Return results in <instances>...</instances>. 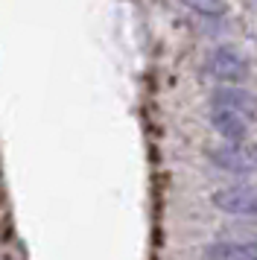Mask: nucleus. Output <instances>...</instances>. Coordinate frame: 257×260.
<instances>
[{
	"instance_id": "nucleus-1",
	"label": "nucleus",
	"mask_w": 257,
	"mask_h": 260,
	"mask_svg": "<svg viewBox=\"0 0 257 260\" xmlns=\"http://www.w3.org/2000/svg\"><path fill=\"white\" fill-rule=\"evenodd\" d=\"M210 164L231 176H257V146L251 143H222L208 149Z\"/></svg>"
},
{
	"instance_id": "nucleus-2",
	"label": "nucleus",
	"mask_w": 257,
	"mask_h": 260,
	"mask_svg": "<svg viewBox=\"0 0 257 260\" xmlns=\"http://www.w3.org/2000/svg\"><path fill=\"white\" fill-rule=\"evenodd\" d=\"M205 71L225 85H240L248 76V59L231 44H219L205 56Z\"/></svg>"
},
{
	"instance_id": "nucleus-3",
	"label": "nucleus",
	"mask_w": 257,
	"mask_h": 260,
	"mask_svg": "<svg viewBox=\"0 0 257 260\" xmlns=\"http://www.w3.org/2000/svg\"><path fill=\"white\" fill-rule=\"evenodd\" d=\"M210 205L231 216H257V184H231L213 190Z\"/></svg>"
},
{
	"instance_id": "nucleus-4",
	"label": "nucleus",
	"mask_w": 257,
	"mask_h": 260,
	"mask_svg": "<svg viewBox=\"0 0 257 260\" xmlns=\"http://www.w3.org/2000/svg\"><path fill=\"white\" fill-rule=\"evenodd\" d=\"M210 106L216 108H228L234 114L245 117L248 123L257 120V96L251 91H245L240 85H219L213 94H210Z\"/></svg>"
},
{
	"instance_id": "nucleus-5",
	"label": "nucleus",
	"mask_w": 257,
	"mask_h": 260,
	"mask_svg": "<svg viewBox=\"0 0 257 260\" xmlns=\"http://www.w3.org/2000/svg\"><path fill=\"white\" fill-rule=\"evenodd\" d=\"M202 260H257V240H213L202 246Z\"/></svg>"
},
{
	"instance_id": "nucleus-6",
	"label": "nucleus",
	"mask_w": 257,
	"mask_h": 260,
	"mask_svg": "<svg viewBox=\"0 0 257 260\" xmlns=\"http://www.w3.org/2000/svg\"><path fill=\"white\" fill-rule=\"evenodd\" d=\"M210 126H213V132L219 135V138H225V143H245V138H248V120L240 117V114H234V111H228V108H216L210 106Z\"/></svg>"
},
{
	"instance_id": "nucleus-7",
	"label": "nucleus",
	"mask_w": 257,
	"mask_h": 260,
	"mask_svg": "<svg viewBox=\"0 0 257 260\" xmlns=\"http://www.w3.org/2000/svg\"><path fill=\"white\" fill-rule=\"evenodd\" d=\"M187 9H193V12L205 15V18H219V15H225V0H181Z\"/></svg>"
}]
</instances>
